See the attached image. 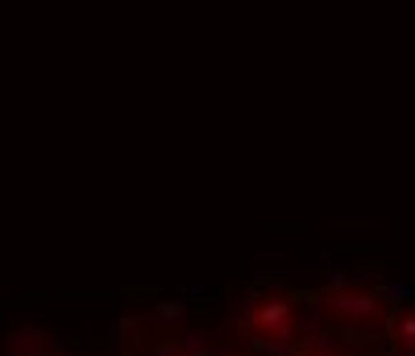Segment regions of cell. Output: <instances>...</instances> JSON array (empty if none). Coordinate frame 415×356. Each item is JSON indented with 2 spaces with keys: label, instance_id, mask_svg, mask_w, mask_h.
I'll list each match as a JSON object with an SVG mask.
<instances>
[{
  "label": "cell",
  "instance_id": "obj_1",
  "mask_svg": "<svg viewBox=\"0 0 415 356\" xmlns=\"http://www.w3.org/2000/svg\"><path fill=\"white\" fill-rule=\"evenodd\" d=\"M332 307L353 311V315H369V311H374V298H349V294H341V298H332Z\"/></svg>",
  "mask_w": 415,
  "mask_h": 356
},
{
  "label": "cell",
  "instance_id": "obj_2",
  "mask_svg": "<svg viewBox=\"0 0 415 356\" xmlns=\"http://www.w3.org/2000/svg\"><path fill=\"white\" fill-rule=\"evenodd\" d=\"M21 352L25 356H42V348H46V332H21Z\"/></svg>",
  "mask_w": 415,
  "mask_h": 356
},
{
  "label": "cell",
  "instance_id": "obj_3",
  "mask_svg": "<svg viewBox=\"0 0 415 356\" xmlns=\"http://www.w3.org/2000/svg\"><path fill=\"white\" fill-rule=\"evenodd\" d=\"M112 344H125V340H137V335H142V328H137V319H117V323H112Z\"/></svg>",
  "mask_w": 415,
  "mask_h": 356
},
{
  "label": "cell",
  "instance_id": "obj_4",
  "mask_svg": "<svg viewBox=\"0 0 415 356\" xmlns=\"http://www.w3.org/2000/svg\"><path fill=\"white\" fill-rule=\"evenodd\" d=\"M287 319V303H266L262 307V323H283Z\"/></svg>",
  "mask_w": 415,
  "mask_h": 356
},
{
  "label": "cell",
  "instance_id": "obj_5",
  "mask_svg": "<svg viewBox=\"0 0 415 356\" xmlns=\"http://www.w3.org/2000/svg\"><path fill=\"white\" fill-rule=\"evenodd\" d=\"M183 303H171V298H167V303H154V315H158V319H179V315H183Z\"/></svg>",
  "mask_w": 415,
  "mask_h": 356
},
{
  "label": "cell",
  "instance_id": "obj_6",
  "mask_svg": "<svg viewBox=\"0 0 415 356\" xmlns=\"http://www.w3.org/2000/svg\"><path fill=\"white\" fill-rule=\"evenodd\" d=\"M403 340H407V344H415V319H407V323H403Z\"/></svg>",
  "mask_w": 415,
  "mask_h": 356
},
{
  "label": "cell",
  "instance_id": "obj_7",
  "mask_svg": "<svg viewBox=\"0 0 415 356\" xmlns=\"http://www.w3.org/2000/svg\"><path fill=\"white\" fill-rule=\"evenodd\" d=\"M154 356H179V348H174V344H158V348H154Z\"/></svg>",
  "mask_w": 415,
  "mask_h": 356
},
{
  "label": "cell",
  "instance_id": "obj_8",
  "mask_svg": "<svg viewBox=\"0 0 415 356\" xmlns=\"http://www.w3.org/2000/svg\"><path fill=\"white\" fill-rule=\"evenodd\" d=\"M212 356H233V352H212Z\"/></svg>",
  "mask_w": 415,
  "mask_h": 356
}]
</instances>
